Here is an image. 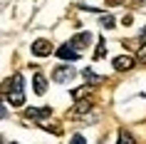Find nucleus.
<instances>
[{
  "instance_id": "9b49d317",
  "label": "nucleus",
  "mask_w": 146,
  "mask_h": 144,
  "mask_svg": "<svg viewBox=\"0 0 146 144\" xmlns=\"http://www.w3.org/2000/svg\"><path fill=\"white\" fill-rule=\"evenodd\" d=\"M99 25L104 27V30H111V27H116V17L114 15H102L99 17Z\"/></svg>"
},
{
  "instance_id": "423d86ee",
  "label": "nucleus",
  "mask_w": 146,
  "mask_h": 144,
  "mask_svg": "<svg viewBox=\"0 0 146 144\" xmlns=\"http://www.w3.org/2000/svg\"><path fill=\"white\" fill-rule=\"evenodd\" d=\"M50 52H52L50 40H35V42H32V55H37V57H47Z\"/></svg>"
},
{
  "instance_id": "20e7f679",
  "label": "nucleus",
  "mask_w": 146,
  "mask_h": 144,
  "mask_svg": "<svg viewBox=\"0 0 146 144\" xmlns=\"http://www.w3.org/2000/svg\"><path fill=\"white\" fill-rule=\"evenodd\" d=\"M54 55H57V57H60V60H69V62H74L79 57V50L77 47H72L67 42V45H60L57 47V50H54Z\"/></svg>"
},
{
  "instance_id": "6e6552de",
  "label": "nucleus",
  "mask_w": 146,
  "mask_h": 144,
  "mask_svg": "<svg viewBox=\"0 0 146 144\" xmlns=\"http://www.w3.org/2000/svg\"><path fill=\"white\" fill-rule=\"evenodd\" d=\"M32 90H35V94H45V92H47V80H45V75L35 72V77H32Z\"/></svg>"
},
{
  "instance_id": "f257e3e1",
  "label": "nucleus",
  "mask_w": 146,
  "mask_h": 144,
  "mask_svg": "<svg viewBox=\"0 0 146 144\" xmlns=\"http://www.w3.org/2000/svg\"><path fill=\"white\" fill-rule=\"evenodd\" d=\"M5 90H8V104H13V107L25 104V87H23V75L20 72L13 75L10 82H5Z\"/></svg>"
},
{
  "instance_id": "ddd939ff",
  "label": "nucleus",
  "mask_w": 146,
  "mask_h": 144,
  "mask_svg": "<svg viewBox=\"0 0 146 144\" xmlns=\"http://www.w3.org/2000/svg\"><path fill=\"white\" fill-rule=\"evenodd\" d=\"M104 52H107V47H104V40H99V47H97V52H94V57L99 60V57H104Z\"/></svg>"
},
{
  "instance_id": "f3484780",
  "label": "nucleus",
  "mask_w": 146,
  "mask_h": 144,
  "mask_svg": "<svg viewBox=\"0 0 146 144\" xmlns=\"http://www.w3.org/2000/svg\"><path fill=\"white\" fill-rule=\"evenodd\" d=\"M121 3H126V0H107V5H121Z\"/></svg>"
},
{
  "instance_id": "4468645a",
  "label": "nucleus",
  "mask_w": 146,
  "mask_h": 144,
  "mask_svg": "<svg viewBox=\"0 0 146 144\" xmlns=\"http://www.w3.org/2000/svg\"><path fill=\"white\" fill-rule=\"evenodd\" d=\"M136 60H139V62H144V65H146V45H141V50L136 52Z\"/></svg>"
},
{
  "instance_id": "dca6fc26",
  "label": "nucleus",
  "mask_w": 146,
  "mask_h": 144,
  "mask_svg": "<svg viewBox=\"0 0 146 144\" xmlns=\"http://www.w3.org/2000/svg\"><path fill=\"white\" fill-rule=\"evenodd\" d=\"M5 117H8V109H5V107L0 104V119H5Z\"/></svg>"
},
{
  "instance_id": "2eb2a0df",
  "label": "nucleus",
  "mask_w": 146,
  "mask_h": 144,
  "mask_svg": "<svg viewBox=\"0 0 146 144\" xmlns=\"http://www.w3.org/2000/svg\"><path fill=\"white\" fill-rule=\"evenodd\" d=\"M69 144H87V139H84L82 134H74L72 139H69Z\"/></svg>"
},
{
  "instance_id": "6ab92c4d",
  "label": "nucleus",
  "mask_w": 146,
  "mask_h": 144,
  "mask_svg": "<svg viewBox=\"0 0 146 144\" xmlns=\"http://www.w3.org/2000/svg\"><path fill=\"white\" fill-rule=\"evenodd\" d=\"M8 144H17V142H8Z\"/></svg>"
},
{
  "instance_id": "9d476101",
  "label": "nucleus",
  "mask_w": 146,
  "mask_h": 144,
  "mask_svg": "<svg viewBox=\"0 0 146 144\" xmlns=\"http://www.w3.org/2000/svg\"><path fill=\"white\" fill-rule=\"evenodd\" d=\"M116 144H136L134 134H131L129 129H119V137H116Z\"/></svg>"
},
{
  "instance_id": "39448f33",
  "label": "nucleus",
  "mask_w": 146,
  "mask_h": 144,
  "mask_svg": "<svg viewBox=\"0 0 146 144\" xmlns=\"http://www.w3.org/2000/svg\"><path fill=\"white\" fill-rule=\"evenodd\" d=\"M111 65H114L116 72H126V70L134 67V57H131V55H119V57L111 60Z\"/></svg>"
},
{
  "instance_id": "a211bd4d",
  "label": "nucleus",
  "mask_w": 146,
  "mask_h": 144,
  "mask_svg": "<svg viewBox=\"0 0 146 144\" xmlns=\"http://www.w3.org/2000/svg\"><path fill=\"white\" fill-rule=\"evenodd\" d=\"M139 42H141V45H146V27H144V32H141V38H139Z\"/></svg>"
},
{
  "instance_id": "f03ea898",
  "label": "nucleus",
  "mask_w": 146,
  "mask_h": 144,
  "mask_svg": "<svg viewBox=\"0 0 146 144\" xmlns=\"http://www.w3.org/2000/svg\"><path fill=\"white\" fill-rule=\"evenodd\" d=\"M74 75H77V70L72 67V65H57V67L52 70V80H54V82H60V84L74 80Z\"/></svg>"
},
{
  "instance_id": "f8f14e48",
  "label": "nucleus",
  "mask_w": 146,
  "mask_h": 144,
  "mask_svg": "<svg viewBox=\"0 0 146 144\" xmlns=\"http://www.w3.org/2000/svg\"><path fill=\"white\" fill-rule=\"evenodd\" d=\"M84 77H87V82H89V84H92V82H102V77L94 75L92 70H84Z\"/></svg>"
},
{
  "instance_id": "1a4fd4ad",
  "label": "nucleus",
  "mask_w": 146,
  "mask_h": 144,
  "mask_svg": "<svg viewBox=\"0 0 146 144\" xmlns=\"http://www.w3.org/2000/svg\"><path fill=\"white\" fill-rule=\"evenodd\" d=\"M92 90H94V84H84V87H79V90H72V97L77 99V102H82L87 94H92Z\"/></svg>"
},
{
  "instance_id": "0eeeda50",
  "label": "nucleus",
  "mask_w": 146,
  "mask_h": 144,
  "mask_svg": "<svg viewBox=\"0 0 146 144\" xmlns=\"http://www.w3.org/2000/svg\"><path fill=\"white\" fill-rule=\"evenodd\" d=\"M89 42H92V32H77V35L72 38V42H69V45L77 47V50H82V47H87Z\"/></svg>"
},
{
  "instance_id": "7ed1b4c3",
  "label": "nucleus",
  "mask_w": 146,
  "mask_h": 144,
  "mask_svg": "<svg viewBox=\"0 0 146 144\" xmlns=\"http://www.w3.org/2000/svg\"><path fill=\"white\" fill-rule=\"evenodd\" d=\"M50 114H52L50 107H30V109H25V122H27V119H35V122L42 124V119H47Z\"/></svg>"
}]
</instances>
